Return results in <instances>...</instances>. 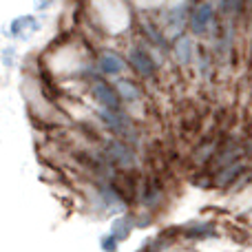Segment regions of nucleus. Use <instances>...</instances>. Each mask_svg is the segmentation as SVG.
<instances>
[{
	"label": "nucleus",
	"mask_w": 252,
	"mask_h": 252,
	"mask_svg": "<svg viewBox=\"0 0 252 252\" xmlns=\"http://www.w3.org/2000/svg\"><path fill=\"white\" fill-rule=\"evenodd\" d=\"M89 93H91V97L97 102L100 109H109V111L122 109V97H120L118 89H115V84L106 82V80L93 78L91 82H89Z\"/></svg>",
	"instance_id": "obj_4"
},
{
	"label": "nucleus",
	"mask_w": 252,
	"mask_h": 252,
	"mask_svg": "<svg viewBox=\"0 0 252 252\" xmlns=\"http://www.w3.org/2000/svg\"><path fill=\"white\" fill-rule=\"evenodd\" d=\"M188 18H190V11H186V7H175L170 11H166V27L168 29H177V33L186 27Z\"/></svg>",
	"instance_id": "obj_14"
},
{
	"label": "nucleus",
	"mask_w": 252,
	"mask_h": 252,
	"mask_svg": "<svg viewBox=\"0 0 252 252\" xmlns=\"http://www.w3.org/2000/svg\"><path fill=\"white\" fill-rule=\"evenodd\" d=\"M126 62H128V66L135 71V75H139L142 80H151L155 78L157 73V58H153L151 49H148V44L144 42V47H133L128 51V58H126Z\"/></svg>",
	"instance_id": "obj_5"
},
{
	"label": "nucleus",
	"mask_w": 252,
	"mask_h": 252,
	"mask_svg": "<svg viewBox=\"0 0 252 252\" xmlns=\"http://www.w3.org/2000/svg\"><path fill=\"white\" fill-rule=\"evenodd\" d=\"M137 204L146 213H157L166 204V188L159 177H146L139 182L137 188Z\"/></svg>",
	"instance_id": "obj_3"
},
{
	"label": "nucleus",
	"mask_w": 252,
	"mask_h": 252,
	"mask_svg": "<svg viewBox=\"0 0 252 252\" xmlns=\"http://www.w3.org/2000/svg\"><path fill=\"white\" fill-rule=\"evenodd\" d=\"M53 4V0H35V11H44Z\"/></svg>",
	"instance_id": "obj_17"
},
{
	"label": "nucleus",
	"mask_w": 252,
	"mask_h": 252,
	"mask_svg": "<svg viewBox=\"0 0 252 252\" xmlns=\"http://www.w3.org/2000/svg\"><path fill=\"white\" fill-rule=\"evenodd\" d=\"M248 170L250 168H248V164H246V161H237V164L228 166V168H221L219 173L213 175V188L230 192V188L235 186V184L239 182L246 173H248Z\"/></svg>",
	"instance_id": "obj_8"
},
{
	"label": "nucleus",
	"mask_w": 252,
	"mask_h": 252,
	"mask_svg": "<svg viewBox=\"0 0 252 252\" xmlns=\"http://www.w3.org/2000/svg\"><path fill=\"white\" fill-rule=\"evenodd\" d=\"M142 35L146 38L148 47H155L157 51H161V53L170 51V44H168V40H166L164 31H161L153 20H146V18L142 20Z\"/></svg>",
	"instance_id": "obj_10"
},
{
	"label": "nucleus",
	"mask_w": 252,
	"mask_h": 252,
	"mask_svg": "<svg viewBox=\"0 0 252 252\" xmlns=\"http://www.w3.org/2000/svg\"><path fill=\"white\" fill-rule=\"evenodd\" d=\"M97 118L100 122L106 126L113 135H118V139H124V142L137 146V139H135V124L130 120V115L126 111H109V109H100L97 111Z\"/></svg>",
	"instance_id": "obj_2"
},
{
	"label": "nucleus",
	"mask_w": 252,
	"mask_h": 252,
	"mask_svg": "<svg viewBox=\"0 0 252 252\" xmlns=\"http://www.w3.org/2000/svg\"><path fill=\"white\" fill-rule=\"evenodd\" d=\"M100 248L104 250V252H118V248H120V241L115 239V237L109 232V235H104V237L100 239Z\"/></svg>",
	"instance_id": "obj_16"
},
{
	"label": "nucleus",
	"mask_w": 252,
	"mask_h": 252,
	"mask_svg": "<svg viewBox=\"0 0 252 252\" xmlns=\"http://www.w3.org/2000/svg\"><path fill=\"white\" fill-rule=\"evenodd\" d=\"M179 235H182L184 244H201V241H208L210 237L217 235V228L213 221H192L179 228Z\"/></svg>",
	"instance_id": "obj_9"
},
{
	"label": "nucleus",
	"mask_w": 252,
	"mask_h": 252,
	"mask_svg": "<svg viewBox=\"0 0 252 252\" xmlns=\"http://www.w3.org/2000/svg\"><path fill=\"white\" fill-rule=\"evenodd\" d=\"M246 2H248V0H221V11L230 13V16H239Z\"/></svg>",
	"instance_id": "obj_15"
},
{
	"label": "nucleus",
	"mask_w": 252,
	"mask_h": 252,
	"mask_svg": "<svg viewBox=\"0 0 252 252\" xmlns=\"http://www.w3.org/2000/svg\"><path fill=\"white\" fill-rule=\"evenodd\" d=\"M215 22V7L210 2H195L190 9V18H188V25H190V33L192 35H204L208 33L210 25Z\"/></svg>",
	"instance_id": "obj_6"
},
{
	"label": "nucleus",
	"mask_w": 252,
	"mask_h": 252,
	"mask_svg": "<svg viewBox=\"0 0 252 252\" xmlns=\"http://www.w3.org/2000/svg\"><path fill=\"white\" fill-rule=\"evenodd\" d=\"M126 66H128V62L124 60L120 53L111 51V49H106V51H102L100 56H97L95 60V69L100 75H104V78H113V75H122L126 71Z\"/></svg>",
	"instance_id": "obj_7"
},
{
	"label": "nucleus",
	"mask_w": 252,
	"mask_h": 252,
	"mask_svg": "<svg viewBox=\"0 0 252 252\" xmlns=\"http://www.w3.org/2000/svg\"><path fill=\"white\" fill-rule=\"evenodd\" d=\"M102 155L104 159L113 166L120 173H130V170L137 168L139 159H137V148L133 144L124 142V139H106L102 144Z\"/></svg>",
	"instance_id": "obj_1"
},
{
	"label": "nucleus",
	"mask_w": 252,
	"mask_h": 252,
	"mask_svg": "<svg viewBox=\"0 0 252 252\" xmlns=\"http://www.w3.org/2000/svg\"><path fill=\"white\" fill-rule=\"evenodd\" d=\"M135 228H137L135 226V215L126 213V215H120V217L111 223V235H113L118 241H126Z\"/></svg>",
	"instance_id": "obj_13"
},
{
	"label": "nucleus",
	"mask_w": 252,
	"mask_h": 252,
	"mask_svg": "<svg viewBox=\"0 0 252 252\" xmlns=\"http://www.w3.org/2000/svg\"><path fill=\"white\" fill-rule=\"evenodd\" d=\"M115 89H118L120 97H122V104H126V106H133L142 100V87H139L135 80L120 78L118 82H115Z\"/></svg>",
	"instance_id": "obj_11"
},
{
	"label": "nucleus",
	"mask_w": 252,
	"mask_h": 252,
	"mask_svg": "<svg viewBox=\"0 0 252 252\" xmlns=\"http://www.w3.org/2000/svg\"><path fill=\"white\" fill-rule=\"evenodd\" d=\"M244 252H252V246H248V250H244Z\"/></svg>",
	"instance_id": "obj_18"
},
{
	"label": "nucleus",
	"mask_w": 252,
	"mask_h": 252,
	"mask_svg": "<svg viewBox=\"0 0 252 252\" xmlns=\"http://www.w3.org/2000/svg\"><path fill=\"white\" fill-rule=\"evenodd\" d=\"M173 53L179 64H190L195 60V44H192L190 35H177V40L173 42Z\"/></svg>",
	"instance_id": "obj_12"
}]
</instances>
